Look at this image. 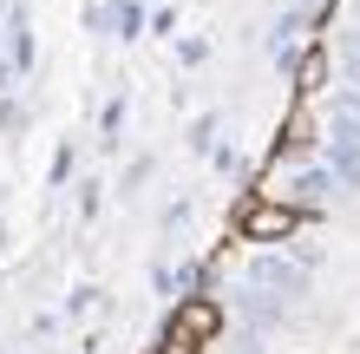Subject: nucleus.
<instances>
[{"label":"nucleus","mask_w":360,"mask_h":354,"mask_svg":"<svg viewBox=\"0 0 360 354\" xmlns=\"http://www.w3.org/2000/svg\"><path fill=\"white\" fill-rule=\"evenodd\" d=\"M302 210H295V203H275V197H249L243 210H236V236L243 243H282V236H295L302 230Z\"/></svg>","instance_id":"f257e3e1"},{"label":"nucleus","mask_w":360,"mask_h":354,"mask_svg":"<svg viewBox=\"0 0 360 354\" xmlns=\"http://www.w3.org/2000/svg\"><path fill=\"white\" fill-rule=\"evenodd\" d=\"M217 335H223V302H210V296L184 302L177 315H171V328H164V341H171V348H184V354H203Z\"/></svg>","instance_id":"f03ea898"},{"label":"nucleus","mask_w":360,"mask_h":354,"mask_svg":"<svg viewBox=\"0 0 360 354\" xmlns=\"http://www.w3.org/2000/svg\"><path fill=\"white\" fill-rule=\"evenodd\" d=\"M321 66H328V53H321V46H308V59H302V92H314V79H321Z\"/></svg>","instance_id":"7ed1b4c3"},{"label":"nucleus","mask_w":360,"mask_h":354,"mask_svg":"<svg viewBox=\"0 0 360 354\" xmlns=\"http://www.w3.org/2000/svg\"><path fill=\"white\" fill-rule=\"evenodd\" d=\"M158 354H184V348H171V341H164V348H158Z\"/></svg>","instance_id":"20e7f679"}]
</instances>
